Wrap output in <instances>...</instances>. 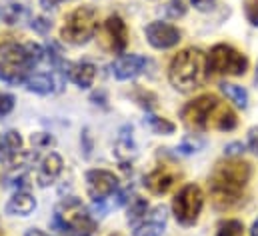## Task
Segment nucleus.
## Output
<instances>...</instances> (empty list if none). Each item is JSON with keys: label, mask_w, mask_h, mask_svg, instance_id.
<instances>
[{"label": "nucleus", "mask_w": 258, "mask_h": 236, "mask_svg": "<svg viewBox=\"0 0 258 236\" xmlns=\"http://www.w3.org/2000/svg\"><path fill=\"white\" fill-rule=\"evenodd\" d=\"M250 174H252V168L244 160L228 158L224 162H218L208 178V188L216 208L224 210L236 204L250 180Z\"/></svg>", "instance_id": "obj_1"}, {"label": "nucleus", "mask_w": 258, "mask_h": 236, "mask_svg": "<svg viewBox=\"0 0 258 236\" xmlns=\"http://www.w3.org/2000/svg\"><path fill=\"white\" fill-rule=\"evenodd\" d=\"M208 56L200 48H184L168 66V80L178 92H192L206 82Z\"/></svg>", "instance_id": "obj_2"}, {"label": "nucleus", "mask_w": 258, "mask_h": 236, "mask_svg": "<svg viewBox=\"0 0 258 236\" xmlns=\"http://www.w3.org/2000/svg\"><path fill=\"white\" fill-rule=\"evenodd\" d=\"M98 28V14L92 6H78L72 12H68L64 18V26L60 30V38L74 44V46H82L88 40L94 38Z\"/></svg>", "instance_id": "obj_3"}, {"label": "nucleus", "mask_w": 258, "mask_h": 236, "mask_svg": "<svg viewBox=\"0 0 258 236\" xmlns=\"http://www.w3.org/2000/svg\"><path fill=\"white\" fill-rule=\"evenodd\" d=\"M54 226L60 232H80V234H92L96 228L94 218L88 214L86 206H82L80 200H76L74 196L64 198L54 214Z\"/></svg>", "instance_id": "obj_4"}, {"label": "nucleus", "mask_w": 258, "mask_h": 236, "mask_svg": "<svg viewBox=\"0 0 258 236\" xmlns=\"http://www.w3.org/2000/svg\"><path fill=\"white\" fill-rule=\"evenodd\" d=\"M34 62L30 58L26 44L8 42L0 50V78L10 84H22L30 76V68Z\"/></svg>", "instance_id": "obj_5"}, {"label": "nucleus", "mask_w": 258, "mask_h": 236, "mask_svg": "<svg viewBox=\"0 0 258 236\" xmlns=\"http://www.w3.org/2000/svg\"><path fill=\"white\" fill-rule=\"evenodd\" d=\"M204 206V194L198 184H186L178 190V194L172 200V212L178 224L192 226L196 224L200 210Z\"/></svg>", "instance_id": "obj_6"}, {"label": "nucleus", "mask_w": 258, "mask_h": 236, "mask_svg": "<svg viewBox=\"0 0 258 236\" xmlns=\"http://www.w3.org/2000/svg\"><path fill=\"white\" fill-rule=\"evenodd\" d=\"M208 70L216 74L242 76L248 70V58L228 44H216L208 54Z\"/></svg>", "instance_id": "obj_7"}, {"label": "nucleus", "mask_w": 258, "mask_h": 236, "mask_svg": "<svg viewBox=\"0 0 258 236\" xmlns=\"http://www.w3.org/2000/svg\"><path fill=\"white\" fill-rule=\"evenodd\" d=\"M220 104L216 94H202L182 108V120L192 130H208V122L216 106Z\"/></svg>", "instance_id": "obj_8"}, {"label": "nucleus", "mask_w": 258, "mask_h": 236, "mask_svg": "<svg viewBox=\"0 0 258 236\" xmlns=\"http://www.w3.org/2000/svg\"><path fill=\"white\" fill-rule=\"evenodd\" d=\"M86 188L92 200H106L118 190V178L110 170L94 168L86 172Z\"/></svg>", "instance_id": "obj_9"}, {"label": "nucleus", "mask_w": 258, "mask_h": 236, "mask_svg": "<svg viewBox=\"0 0 258 236\" xmlns=\"http://www.w3.org/2000/svg\"><path fill=\"white\" fill-rule=\"evenodd\" d=\"M144 34H146V40L150 46L158 48V50H166V48H172L176 46L180 40H182V32L168 24V22H150L146 28H144Z\"/></svg>", "instance_id": "obj_10"}, {"label": "nucleus", "mask_w": 258, "mask_h": 236, "mask_svg": "<svg viewBox=\"0 0 258 236\" xmlns=\"http://www.w3.org/2000/svg\"><path fill=\"white\" fill-rule=\"evenodd\" d=\"M180 170L170 166V164H160L156 166L150 174L144 176V186L152 192V194H166L174 188V184L180 180Z\"/></svg>", "instance_id": "obj_11"}, {"label": "nucleus", "mask_w": 258, "mask_h": 236, "mask_svg": "<svg viewBox=\"0 0 258 236\" xmlns=\"http://www.w3.org/2000/svg\"><path fill=\"white\" fill-rule=\"evenodd\" d=\"M166 218H168L166 208H164L162 204L154 206V208L144 216V220L134 226V234L132 236H162L164 226H166Z\"/></svg>", "instance_id": "obj_12"}, {"label": "nucleus", "mask_w": 258, "mask_h": 236, "mask_svg": "<svg viewBox=\"0 0 258 236\" xmlns=\"http://www.w3.org/2000/svg\"><path fill=\"white\" fill-rule=\"evenodd\" d=\"M146 58L140 54H122L112 62V74L116 80H130L136 78L144 68H146Z\"/></svg>", "instance_id": "obj_13"}, {"label": "nucleus", "mask_w": 258, "mask_h": 236, "mask_svg": "<svg viewBox=\"0 0 258 236\" xmlns=\"http://www.w3.org/2000/svg\"><path fill=\"white\" fill-rule=\"evenodd\" d=\"M104 32H106V36L110 40V48L116 54H122L126 50V46H128V28H126V22L120 16L112 14L104 22Z\"/></svg>", "instance_id": "obj_14"}, {"label": "nucleus", "mask_w": 258, "mask_h": 236, "mask_svg": "<svg viewBox=\"0 0 258 236\" xmlns=\"http://www.w3.org/2000/svg\"><path fill=\"white\" fill-rule=\"evenodd\" d=\"M26 88L34 94H54V92H60L62 90V80L56 76V74H44V72H38V74H30L26 78Z\"/></svg>", "instance_id": "obj_15"}, {"label": "nucleus", "mask_w": 258, "mask_h": 236, "mask_svg": "<svg viewBox=\"0 0 258 236\" xmlns=\"http://www.w3.org/2000/svg\"><path fill=\"white\" fill-rule=\"evenodd\" d=\"M62 166H64V162H62L60 154L50 152L48 156H44V160L40 162V168H38V172H36V182H38V186H48V184H52L56 178L60 176Z\"/></svg>", "instance_id": "obj_16"}, {"label": "nucleus", "mask_w": 258, "mask_h": 236, "mask_svg": "<svg viewBox=\"0 0 258 236\" xmlns=\"http://www.w3.org/2000/svg\"><path fill=\"white\" fill-rule=\"evenodd\" d=\"M66 76L78 86V88H90L94 78H96V66L92 62H76L68 64Z\"/></svg>", "instance_id": "obj_17"}, {"label": "nucleus", "mask_w": 258, "mask_h": 236, "mask_svg": "<svg viewBox=\"0 0 258 236\" xmlns=\"http://www.w3.org/2000/svg\"><path fill=\"white\" fill-rule=\"evenodd\" d=\"M34 208H36L34 196L28 194V192H20V190H18V192L8 200V204H6V214H10V216H30V214L34 212Z\"/></svg>", "instance_id": "obj_18"}, {"label": "nucleus", "mask_w": 258, "mask_h": 236, "mask_svg": "<svg viewBox=\"0 0 258 236\" xmlns=\"http://www.w3.org/2000/svg\"><path fill=\"white\" fill-rule=\"evenodd\" d=\"M236 124H238L236 114H234V112H232L224 102H220V104L216 106V110L212 112V116H210L208 128L228 132V130H234V128H236Z\"/></svg>", "instance_id": "obj_19"}, {"label": "nucleus", "mask_w": 258, "mask_h": 236, "mask_svg": "<svg viewBox=\"0 0 258 236\" xmlns=\"http://www.w3.org/2000/svg\"><path fill=\"white\" fill-rule=\"evenodd\" d=\"M114 154L116 158L120 160H130V156L136 154V144H134V138H132V126H122L120 132H118V140H116V146H114Z\"/></svg>", "instance_id": "obj_20"}, {"label": "nucleus", "mask_w": 258, "mask_h": 236, "mask_svg": "<svg viewBox=\"0 0 258 236\" xmlns=\"http://www.w3.org/2000/svg\"><path fill=\"white\" fill-rule=\"evenodd\" d=\"M146 212H148V202H146V198H142V196H134V198H130L128 222L132 224V226H136L138 222H142L144 216H146Z\"/></svg>", "instance_id": "obj_21"}, {"label": "nucleus", "mask_w": 258, "mask_h": 236, "mask_svg": "<svg viewBox=\"0 0 258 236\" xmlns=\"http://www.w3.org/2000/svg\"><path fill=\"white\" fill-rule=\"evenodd\" d=\"M144 124L156 132V134H172L176 130L174 122H170L168 118H162V116H156V114H146L144 116Z\"/></svg>", "instance_id": "obj_22"}, {"label": "nucleus", "mask_w": 258, "mask_h": 236, "mask_svg": "<svg viewBox=\"0 0 258 236\" xmlns=\"http://www.w3.org/2000/svg\"><path fill=\"white\" fill-rule=\"evenodd\" d=\"M0 18L6 24H20L24 18H28V10L22 4H10L0 10Z\"/></svg>", "instance_id": "obj_23"}, {"label": "nucleus", "mask_w": 258, "mask_h": 236, "mask_svg": "<svg viewBox=\"0 0 258 236\" xmlns=\"http://www.w3.org/2000/svg\"><path fill=\"white\" fill-rule=\"evenodd\" d=\"M220 90H222L238 108H246V106H248V92H246L242 86H238V84H222Z\"/></svg>", "instance_id": "obj_24"}, {"label": "nucleus", "mask_w": 258, "mask_h": 236, "mask_svg": "<svg viewBox=\"0 0 258 236\" xmlns=\"http://www.w3.org/2000/svg\"><path fill=\"white\" fill-rule=\"evenodd\" d=\"M216 236H244V224L240 220H226L218 226Z\"/></svg>", "instance_id": "obj_25"}, {"label": "nucleus", "mask_w": 258, "mask_h": 236, "mask_svg": "<svg viewBox=\"0 0 258 236\" xmlns=\"http://www.w3.org/2000/svg\"><path fill=\"white\" fill-rule=\"evenodd\" d=\"M4 140H6V146H8L10 154H12V158L22 152V144H24V142H22V136H20L16 130H8V132L4 134Z\"/></svg>", "instance_id": "obj_26"}, {"label": "nucleus", "mask_w": 258, "mask_h": 236, "mask_svg": "<svg viewBox=\"0 0 258 236\" xmlns=\"http://www.w3.org/2000/svg\"><path fill=\"white\" fill-rule=\"evenodd\" d=\"M134 100L144 108V110H152L156 106V96L150 92V90H144V88H138L134 92Z\"/></svg>", "instance_id": "obj_27"}, {"label": "nucleus", "mask_w": 258, "mask_h": 236, "mask_svg": "<svg viewBox=\"0 0 258 236\" xmlns=\"http://www.w3.org/2000/svg\"><path fill=\"white\" fill-rule=\"evenodd\" d=\"M164 12H166L168 18L178 20V18H182L186 14V6H184L182 0H168V4L164 6Z\"/></svg>", "instance_id": "obj_28"}, {"label": "nucleus", "mask_w": 258, "mask_h": 236, "mask_svg": "<svg viewBox=\"0 0 258 236\" xmlns=\"http://www.w3.org/2000/svg\"><path fill=\"white\" fill-rule=\"evenodd\" d=\"M202 146H204V140H202V138L186 136V138L180 142V146H178V152H180V154H194V152H198Z\"/></svg>", "instance_id": "obj_29"}, {"label": "nucleus", "mask_w": 258, "mask_h": 236, "mask_svg": "<svg viewBox=\"0 0 258 236\" xmlns=\"http://www.w3.org/2000/svg\"><path fill=\"white\" fill-rule=\"evenodd\" d=\"M30 28H32L34 32H38V34H48L50 28H52V22H50L48 18H44V16H34V18L30 20Z\"/></svg>", "instance_id": "obj_30"}, {"label": "nucleus", "mask_w": 258, "mask_h": 236, "mask_svg": "<svg viewBox=\"0 0 258 236\" xmlns=\"http://www.w3.org/2000/svg\"><path fill=\"white\" fill-rule=\"evenodd\" d=\"M244 14H246V20H248L252 26H258V0H246V4H244Z\"/></svg>", "instance_id": "obj_31"}, {"label": "nucleus", "mask_w": 258, "mask_h": 236, "mask_svg": "<svg viewBox=\"0 0 258 236\" xmlns=\"http://www.w3.org/2000/svg\"><path fill=\"white\" fill-rule=\"evenodd\" d=\"M12 108H14V96H12V94H4V92H0V116L10 114Z\"/></svg>", "instance_id": "obj_32"}, {"label": "nucleus", "mask_w": 258, "mask_h": 236, "mask_svg": "<svg viewBox=\"0 0 258 236\" xmlns=\"http://www.w3.org/2000/svg\"><path fill=\"white\" fill-rule=\"evenodd\" d=\"M32 144L42 148V146H52L54 144V138L46 132H38V134H32Z\"/></svg>", "instance_id": "obj_33"}, {"label": "nucleus", "mask_w": 258, "mask_h": 236, "mask_svg": "<svg viewBox=\"0 0 258 236\" xmlns=\"http://www.w3.org/2000/svg\"><path fill=\"white\" fill-rule=\"evenodd\" d=\"M80 144H82L84 156H86V158H90V154H92V138H90V130H88V128H84V130H82Z\"/></svg>", "instance_id": "obj_34"}, {"label": "nucleus", "mask_w": 258, "mask_h": 236, "mask_svg": "<svg viewBox=\"0 0 258 236\" xmlns=\"http://www.w3.org/2000/svg\"><path fill=\"white\" fill-rule=\"evenodd\" d=\"M242 152H244V144H242V142H230V144L224 146V154H226L228 158H236V156H240Z\"/></svg>", "instance_id": "obj_35"}, {"label": "nucleus", "mask_w": 258, "mask_h": 236, "mask_svg": "<svg viewBox=\"0 0 258 236\" xmlns=\"http://www.w3.org/2000/svg\"><path fill=\"white\" fill-rule=\"evenodd\" d=\"M248 146H250V150L258 156V126H252L248 130Z\"/></svg>", "instance_id": "obj_36"}, {"label": "nucleus", "mask_w": 258, "mask_h": 236, "mask_svg": "<svg viewBox=\"0 0 258 236\" xmlns=\"http://www.w3.org/2000/svg\"><path fill=\"white\" fill-rule=\"evenodd\" d=\"M108 210H110V206L108 204H104V200H94V204H92V212L96 214V216H106L108 214Z\"/></svg>", "instance_id": "obj_37"}, {"label": "nucleus", "mask_w": 258, "mask_h": 236, "mask_svg": "<svg viewBox=\"0 0 258 236\" xmlns=\"http://www.w3.org/2000/svg\"><path fill=\"white\" fill-rule=\"evenodd\" d=\"M10 160H12V154H10L8 146H6L4 136H0V162H10Z\"/></svg>", "instance_id": "obj_38"}, {"label": "nucleus", "mask_w": 258, "mask_h": 236, "mask_svg": "<svg viewBox=\"0 0 258 236\" xmlns=\"http://www.w3.org/2000/svg\"><path fill=\"white\" fill-rule=\"evenodd\" d=\"M190 2H192L194 8H198V10H210L216 0H190Z\"/></svg>", "instance_id": "obj_39"}, {"label": "nucleus", "mask_w": 258, "mask_h": 236, "mask_svg": "<svg viewBox=\"0 0 258 236\" xmlns=\"http://www.w3.org/2000/svg\"><path fill=\"white\" fill-rule=\"evenodd\" d=\"M92 102L106 106V96H104V92H94V94H92Z\"/></svg>", "instance_id": "obj_40"}, {"label": "nucleus", "mask_w": 258, "mask_h": 236, "mask_svg": "<svg viewBox=\"0 0 258 236\" xmlns=\"http://www.w3.org/2000/svg\"><path fill=\"white\" fill-rule=\"evenodd\" d=\"M24 236H50V234H46V232H44V230H40V228H28Z\"/></svg>", "instance_id": "obj_41"}, {"label": "nucleus", "mask_w": 258, "mask_h": 236, "mask_svg": "<svg viewBox=\"0 0 258 236\" xmlns=\"http://www.w3.org/2000/svg\"><path fill=\"white\" fill-rule=\"evenodd\" d=\"M42 2V6L46 8V10H50V8H54L58 2H62V0H40Z\"/></svg>", "instance_id": "obj_42"}, {"label": "nucleus", "mask_w": 258, "mask_h": 236, "mask_svg": "<svg viewBox=\"0 0 258 236\" xmlns=\"http://www.w3.org/2000/svg\"><path fill=\"white\" fill-rule=\"evenodd\" d=\"M250 236H258V220L252 224V228H250Z\"/></svg>", "instance_id": "obj_43"}, {"label": "nucleus", "mask_w": 258, "mask_h": 236, "mask_svg": "<svg viewBox=\"0 0 258 236\" xmlns=\"http://www.w3.org/2000/svg\"><path fill=\"white\" fill-rule=\"evenodd\" d=\"M254 80H256V88H258V64H256V76H254Z\"/></svg>", "instance_id": "obj_44"}, {"label": "nucleus", "mask_w": 258, "mask_h": 236, "mask_svg": "<svg viewBox=\"0 0 258 236\" xmlns=\"http://www.w3.org/2000/svg\"><path fill=\"white\" fill-rule=\"evenodd\" d=\"M74 236H92V234H80V232H74Z\"/></svg>", "instance_id": "obj_45"}, {"label": "nucleus", "mask_w": 258, "mask_h": 236, "mask_svg": "<svg viewBox=\"0 0 258 236\" xmlns=\"http://www.w3.org/2000/svg\"><path fill=\"white\" fill-rule=\"evenodd\" d=\"M110 236H120V234H110Z\"/></svg>", "instance_id": "obj_46"}]
</instances>
